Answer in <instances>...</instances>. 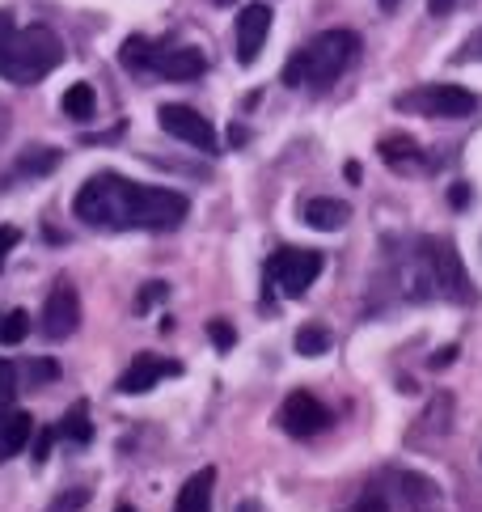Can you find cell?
Returning a JSON list of instances; mask_svg holds the SVG:
<instances>
[{
  "label": "cell",
  "instance_id": "6da1fadb",
  "mask_svg": "<svg viewBox=\"0 0 482 512\" xmlns=\"http://www.w3.org/2000/svg\"><path fill=\"white\" fill-rule=\"evenodd\" d=\"M187 195L165 191V187H140V182L123 178L115 170H102L81 191L72 195V216L89 229L106 233H127V229H148V233H174L187 221Z\"/></svg>",
  "mask_w": 482,
  "mask_h": 512
},
{
  "label": "cell",
  "instance_id": "7a4b0ae2",
  "mask_svg": "<svg viewBox=\"0 0 482 512\" xmlns=\"http://www.w3.org/2000/svg\"><path fill=\"white\" fill-rule=\"evenodd\" d=\"M64 47L51 34V26L17 30L13 13L0 9V77L13 85H39L51 68H60Z\"/></svg>",
  "mask_w": 482,
  "mask_h": 512
},
{
  "label": "cell",
  "instance_id": "3957f363",
  "mask_svg": "<svg viewBox=\"0 0 482 512\" xmlns=\"http://www.w3.org/2000/svg\"><path fill=\"white\" fill-rule=\"evenodd\" d=\"M356 51H360V39L351 30H322L318 39H309L305 47L292 51V60L284 64L280 77L288 89H326L347 72Z\"/></svg>",
  "mask_w": 482,
  "mask_h": 512
},
{
  "label": "cell",
  "instance_id": "277c9868",
  "mask_svg": "<svg viewBox=\"0 0 482 512\" xmlns=\"http://www.w3.org/2000/svg\"><path fill=\"white\" fill-rule=\"evenodd\" d=\"M119 56L132 72H157L165 81H195V77H203V68H208L203 51L178 47V43H148L140 34L123 43Z\"/></svg>",
  "mask_w": 482,
  "mask_h": 512
},
{
  "label": "cell",
  "instance_id": "5b68a950",
  "mask_svg": "<svg viewBox=\"0 0 482 512\" xmlns=\"http://www.w3.org/2000/svg\"><path fill=\"white\" fill-rule=\"evenodd\" d=\"M474 94L461 85H415L406 89V94L398 98V111H411V115H423V119H466L474 115Z\"/></svg>",
  "mask_w": 482,
  "mask_h": 512
},
{
  "label": "cell",
  "instance_id": "8992f818",
  "mask_svg": "<svg viewBox=\"0 0 482 512\" xmlns=\"http://www.w3.org/2000/svg\"><path fill=\"white\" fill-rule=\"evenodd\" d=\"M322 276V254L318 250H275L267 259V284L280 288L288 301L305 297L309 284Z\"/></svg>",
  "mask_w": 482,
  "mask_h": 512
},
{
  "label": "cell",
  "instance_id": "52a82bcc",
  "mask_svg": "<svg viewBox=\"0 0 482 512\" xmlns=\"http://www.w3.org/2000/svg\"><path fill=\"white\" fill-rule=\"evenodd\" d=\"M428 242H432V267H436V297L470 305L478 292H474V280L466 276V267H461V254L444 237H428Z\"/></svg>",
  "mask_w": 482,
  "mask_h": 512
},
{
  "label": "cell",
  "instance_id": "ba28073f",
  "mask_svg": "<svg viewBox=\"0 0 482 512\" xmlns=\"http://www.w3.org/2000/svg\"><path fill=\"white\" fill-rule=\"evenodd\" d=\"M39 326H43V335L51 343H64V339L77 335V326H81V297H77V288H72L68 280H60L51 288V297L43 301Z\"/></svg>",
  "mask_w": 482,
  "mask_h": 512
},
{
  "label": "cell",
  "instance_id": "9c48e42d",
  "mask_svg": "<svg viewBox=\"0 0 482 512\" xmlns=\"http://www.w3.org/2000/svg\"><path fill=\"white\" fill-rule=\"evenodd\" d=\"M157 119H161V132H165V136H174V140L191 144V149H203V153L216 149V127L203 119L199 111H191V106L165 102L161 111H157Z\"/></svg>",
  "mask_w": 482,
  "mask_h": 512
},
{
  "label": "cell",
  "instance_id": "30bf717a",
  "mask_svg": "<svg viewBox=\"0 0 482 512\" xmlns=\"http://www.w3.org/2000/svg\"><path fill=\"white\" fill-rule=\"evenodd\" d=\"M275 424H280L288 436H313V432H322L330 424V415L318 398H313L309 390H292L284 402H280V415H275Z\"/></svg>",
  "mask_w": 482,
  "mask_h": 512
},
{
  "label": "cell",
  "instance_id": "8fae6325",
  "mask_svg": "<svg viewBox=\"0 0 482 512\" xmlns=\"http://www.w3.org/2000/svg\"><path fill=\"white\" fill-rule=\"evenodd\" d=\"M182 373V364L178 360H161V356H132V364H127V373L119 377V394H148V390H157L161 381H170Z\"/></svg>",
  "mask_w": 482,
  "mask_h": 512
},
{
  "label": "cell",
  "instance_id": "7c38bea8",
  "mask_svg": "<svg viewBox=\"0 0 482 512\" xmlns=\"http://www.w3.org/2000/svg\"><path fill=\"white\" fill-rule=\"evenodd\" d=\"M271 34V9L267 5H250L237 13V60L241 64H254L258 51H263Z\"/></svg>",
  "mask_w": 482,
  "mask_h": 512
},
{
  "label": "cell",
  "instance_id": "4fadbf2b",
  "mask_svg": "<svg viewBox=\"0 0 482 512\" xmlns=\"http://www.w3.org/2000/svg\"><path fill=\"white\" fill-rule=\"evenodd\" d=\"M34 436V419L30 411H0V462H9V457H17V449H26Z\"/></svg>",
  "mask_w": 482,
  "mask_h": 512
},
{
  "label": "cell",
  "instance_id": "5bb4252c",
  "mask_svg": "<svg viewBox=\"0 0 482 512\" xmlns=\"http://www.w3.org/2000/svg\"><path fill=\"white\" fill-rule=\"evenodd\" d=\"M212 487H216V470H212V466L195 470L191 479L182 483L174 512H212Z\"/></svg>",
  "mask_w": 482,
  "mask_h": 512
},
{
  "label": "cell",
  "instance_id": "9a60e30c",
  "mask_svg": "<svg viewBox=\"0 0 482 512\" xmlns=\"http://www.w3.org/2000/svg\"><path fill=\"white\" fill-rule=\"evenodd\" d=\"M351 221V208L343 204V199H309L305 204V225L309 229H322V233H335V229H343Z\"/></svg>",
  "mask_w": 482,
  "mask_h": 512
},
{
  "label": "cell",
  "instance_id": "2e32d148",
  "mask_svg": "<svg viewBox=\"0 0 482 512\" xmlns=\"http://www.w3.org/2000/svg\"><path fill=\"white\" fill-rule=\"evenodd\" d=\"M55 432H60V441H68V445H89L94 441V424H89L85 402H72V407L64 411V419L55 424Z\"/></svg>",
  "mask_w": 482,
  "mask_h": 512
},
{
  "label": "cell",
  "instance_id": "e0dca14e",
  "mask_svg": "<svg viewBox=\"0 0 482 512\" xmlns=\"http://www.w3.org/2000/svg\"><path fill=\"white\" fill-rule=\"evenodd\" d=\"M381 157H385V166H394V170L423 166V153H419V144L411 136H389V140H381Z\"/></svg>",
  "mask_w": 482,
  "mask_h": 512
},
{
  "label": "cell",
  "instance_id": "ac0fdd59",
  "mask_svg": "<svg viewBox=\"0 0 482 512\" xmlns=\"http://www.w3.org/2000/svg\"><path fill=\"white\" fill-rule=\"evenodd\" d=\"M330 343H335V335H330L322 322H305L301 331H296V356H305V360L326 356V352H330Z\"/></svg>",
  "mask_w": 482,
  "mask_h": 512
},
{
  "label": "cell",
  "instance_id": "d6986e66",
  "mask_svg": "<svg viewBox=\"0 0 482 512\" xmlns=\"http://www.w3.org/2000/svg\"><path fill=\"white\" fill-rule=\"evenodd\" d=\"M60 106H64V115L68 119H89L98 111V94H94V85H68L64 89V98H60Z\"/></svg>",
  "mask_w": 482,
  "mask_h": 512
},
{
  "label": "cell",
  "instance_id": "ffe728a7",
  "mask_svg": "<svg viewBox=\"0 0 482 512\" xmlns=\"http://www.w3.org/2000/svg\"><path fill=\"white\" fill-rule=\"evenodd\" d=\"M55 166H60V149H26L22 157H17L13 174L26 178V174H51Z\"/></svg>",
  "mask_w": 482,
  "mask_h": 512
},
{
  "label": "cell",
  "instance_id": "44dd1931",
  "mask_svg": "<svg viewBox=\"0 0 482 512\" xmlns=\"http://www.w3.org/2000/svg\"><path fill=\"white\" fill-rule=\"evenodd\" d=\"M30 335V314L26 309H13V314L0 318V347H17Z\"/></svg>",
  "mask_w": 482,
  "mask_h": 512
},
{
  "label": "cell",
  "instance_id": "7402d4cb",
  "mask_svg": "<svg viewBox=\"0 0 482 512\" xmlns=\"http://www.w3.org/2000/svg\"><path fill=\"white\" fill-rule=\"evenodd\" d=\"M17 386H22V373H17V364L0 356V411L17 407Z\"/></svg>",
  "mask_w": 482,
  "mask_h": 512
},
{
  "label": "cell",
  "instance_id": "603a6c76",
  "mask_svg": "<svg viewBox=\"0 0 482 512\" xmlns=\"http://www.w3.org/2000/svg\"><path fill=\"white\" fill-rule=\"evenodd\" d=\"M89 496H94L89 487H68V491H60V496L51 500V508H47V512H81V508L89 504Z\"/></svg>",
  "mask_w": 482,
  "mask_h": 512
},
{
  "label": "cell",
  "instance_id": "cb8c5ba5",
  "mask_svg": "<svg viewBox=\"0 0 482 512\" xmlns=\"http://www.w3.org/2000/svg\"><path fill=\"white\" fill-rule=\"evenodd\" d=\"M55 377H60V364H55L51 356H39V360H30V364H26V381H30L34 390L47 386V381H55Z\"/></svg>",
  "mask_w": 482,
  "mask_h": 512
},
{
  "label": "cell",
  "instance_id": "d4e9b609",
  "mask_svg": "<svg viewBox=\"0 0 482 512\" xmlns=\"http://www.w3.org/2000/svg\"><path fill=\"white\" fill-rule=\"evenodd\" d=\"M165 297H170V284H165V280H157V284H144V288H140V297H136V314H148V309L161 305Z\"/></svg>",
  "mask_w": 482,
  "mask_h": 512
},
{
  "label": "cell",
  "instance_id": "484cf974",
  "mask_svg": "<svg viewBox=\"0 0 482 512\" xmlns=\"http://www.w3.org/2000/svg\"><path fill=\"white\" fill-rule=\"evenodd\" d=\"M208 339L220 347V352H229V347L237 343V331H233V326H229L225 318H216V322H208Z\"/></svg>",
  "mask_w": 482,
  "mask_h": 512
},
{
  "label": "cell",
  "instance_id": "4316f807",
  "mask_svg": "<svg viewBox=\"0 0 482 512\" xmlns=\"http://www.w3.org/2000/svg\"><path fill=\"white\" fill-rule=\"evenodd\" d=\"M55 441H60V432H55V428H43L39 436H34V466H43V462H47Z\"/></svg>",
  "mask_w": 482,
  "mask_h": 512
},
{
  "label": "cell",
  "instance_id": "83f0119b",
  "mask_svg": "<svg viewBox=\"0 0 482 512\" xmlns=\"http://www.w3.org/2000/svg\"><path fill=\"white\" fill-rule=\"evenodd\" d=\"M351 512H389V500L381 496V491H364V496L351 504Z\"/></svg>",
  "mask_w": 482,
  "mask_h": 512
},
{
  "label": "cell",
  "instance_id": "f1b7e54d",
  "mask_svg": "<svg viewBox=\"0 0 482 512\" xmlns=\"http://www.w3.org/2000/svg\"><path fill=\"white\" fill-rule=\"evenodd\" d=\"M17 242H22V233L9 229V225H0V263H5V254H9Z\"/></svg>",
  "mask_w": 482,
  "mask_h": 512
},
{
  "label": "cell",
  "instance_id": "f546056e",
  "mask_svg": "<svg viewBox=\"0 0 482 512\" xmlns=\"http://www.w3.org/2000/svg\"><path fill=\"white\" fill-rule=\"evenodd\" d=\"M457 356H461V352H457V343H449V347H440V352H436L428 364H432V369H449V364H453Z\"/></svg>",
  "mask_w": 482,
  "mask_h": 512
},
{
  "label": "cell",
  "instance_id": "4dcf8cb0",
  "mask_svg": "<svg viewBox=\"0 0 482 512\" xmlns=\"http://www.w3.org/2000/svg\"><path fill=\"white\" fill-rule=\"evenodd\" d=\"M449 204H453V208H466V204H470V187H466V182H457V187L449 191Z\"/></svg>",
  "mask_w": 482,
  "mask_h": 512
},
{
  "label": "cell",
  "instance_id": "1f68e13d",
  "mask_svg": "<svg viewBox=\"0 0 482 512\" xmlns=\"http://www.w3.org/2000/svg\"><path fill=\"white\" fill-rule=\"evenodd\" d=\"M453 5H457V0H428L432 17H444V13H453Z\"/></svg>",
  "mask_w": 482,
  "mask_h": 512
},
{
  "label": "cell",
  "instance_id": "d6a6232c",
  "mask_svg": "<svg viewBox=\"0 0 482 512\" xmlns=\"http://www.w3.org/2000/svg\"><path fill=\"white\" fill-rule=\"evenodd\" d=\"M343 174H347V178H351V182H360V178H364V170H360V166H356V161H347V166H343Z\"/></svg>",
  "mask_w": 482,
  "mask_h": 512
},
{
  "label": "cell",
  "instance_id": "836d02e7",
  "mask_svg": "<svg viewBox=\"0 0 482 512\" xmlns=\"http://www.w3.org/2000/svg\"><path fill=\"white\" fill-rule=\"evenodd\" d=\"M377 5H381V9L389 13V9H398V5H402V0H377Z\"/></svg>",
  "mask_w": 482,
  "mask_h": 512
},
{
  "label": "cell",
  "instance_id": "e575fe53",
  "mask_svg": "<svg viewBox=\"0 0 482 512\" xmlns=\"http://www.w3.org/2000/svg\"><path fill=\"white\" fill-rule=\"evenodd\" d=\"M115 512H136V508H132V504H119V508H115Z\"/></svg>",
  "mask_w": 482,
  "mask_h": 512
},
{
  "label": "cell",
  "instance_id": "d590c367",
  "mask_svg": "<svg viewBox=\"0 0 482 512\" xmlns=\"http://www.w3.org/2000/svg\"><path fill=\"white\" fill-rule=\"evenodd\" d=\"M478 47H482V39H478Z\"/></svg>",
  "mask_w": 482,
  "mask_h": 512
}]
</instances>
